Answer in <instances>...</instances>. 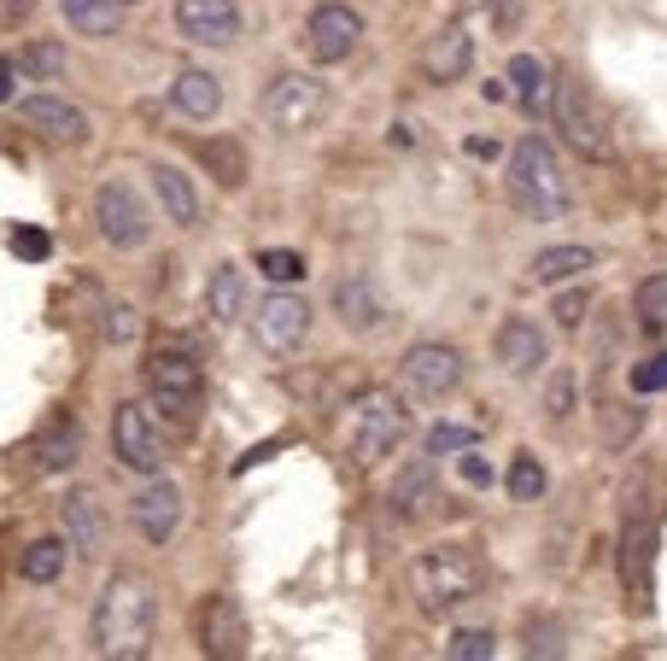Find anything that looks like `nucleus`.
Masks as SVG:
<instances>
[{"label":"nucleus","instance_id":"09e8293b","mask_svg":"<svg viewBox=\"0 0 667 661\" xmlns=\"http://www.w3.org/2000/svg\"><path fill=\"white\" fill-rule=\"evenodd\" d=\"M0 100H12V65L0 59Z\"/></svg>","mask_w":667,"mask_h":661},{"label":"nucleus","instance_id":"423d86ee","mask_svg":"<svg viewBox=\"0 0 667 661\" xmlns=\"http://www.w3.org/2000/svg\"><path fill=\"white\" fill-rule=\"evenodd\" d=\"M621 585L632 608H649V573H656V521H649V503H644V474L626 486V503H621Z\"/></svg>","mask_w":667,"mask_h":661},{"label":"nucleus","instance_id":"f3484780","mask_svg":"<svg viewBox=\"0 0 667 661\" xmlns=\"http://www.w3.org/2000/svg\"><path fill=\"white\" fill-rule=\"evenodd\" d=\"M498 363H504V375H539L544 363H551V334L539 328L533 316H504V328H498Z\"/></svg>","mask_w":667,"mask_h":661},{"label":"nucleus","instance_id":"4be33fe9","mask_svg":"<svg viewBox=\"0 0 667 661\" xmlns=\"http://www.w3.org/2000/svg\"><path fill=\"white\" fill-rule=\"evenodd\" d=\"M30 456H36V474H65V468H77V456H82V428H77L71 416H54V421L36 433Z\"/></svg>","mask_w":667,"mask_h":661},{"label":"nucleus","instance_id":"aec40b11","mask_svg":"<svg viewBox=\"0 0 667 661\" xmlns=\"http://www.w3.org/2000/svg\"><path fill=\"white\" fill-rule=\"evenodd\" d=\"M59 515H65V538H71L77 556H100V550H106V510H100L94 491H65Z\"/></svg>","mask_w":667,"mask_h":661},{"label":"nucleus","instance_id":"0eeeda50","mask_svg":"<svg viewBox=\"0 0 667 661\" xmlns=\"http://www.w3.org/2000/svg\"><path fill=\"white\" fill-rule=\"evenodd\" d=\"M258 112L276 135H304V129L322 124V112H329V82L311 77V71H281L264 89Z\"/></svg>","mask_w":667,"mask_h":661},{"label":"nucleus","instance_id":"ddd939ff","mask_svg":"<svg viewBox=\"0 0 667 661\" xmlns=\"http://www.w3.org/2000/svg\"><path fill=\"white\" fill-rule=\"evenodd\" d=\"M112 456L129 474H159L164 468V445H159V428H152L147 404H135V398L117 404V416H112Z\"/></svg>","mask_w":667,"mask_h":661},{"label":"nucleus","instance_id":"412c9836","mask_svg":"<svg viewBox=\"0 0 667 661\" xmlns=\"http://www.w3.org/2000/svg\"><path fill=\"white\" fill-rule=\"evenodd\" d=\"M469 65H474V36L463 24H445L439 36L427 42V54H422L427 82H457V77H469Z\"/></svg>","mask_w":667,"mask_h":661},{"label":"nucleus","instance_id":"393cba45","mask_svg":"<svg viewBox=\"0 0 667 661\" xmlns=\"http://www.w3.org/2000/svg\"><path fill=\"white\" fill-rule=\"evenodd\" d=\"M504 82H509V94H516L527 112H544L551 94H556V77H551V65H544L539 54H516L509 71H504Z\"/></svg>","mask_w":667,"mask_h":661},{"label":"nucleus","instance_id":"f704fd0d","mask_svg":"<svg viewBox=\"0 0 667 661\" xmlns=\"http://www.w3.org/2000/svg\"><path fill=\"white\" fill-rule=\"evenodd\" d=\"M474 439H481V433L463 428V421H434V428H427V439H422V451H427V456H463Z\"/></svg>","mask_w":667,"mask_h":661},{"label":"nucleus","instance_id":"b1692460","mask_svg":"<svg viewBox=\"0 0 667 661\" xmlns=\"http://www.w3.org/2000/svg\"><path fill=\"white\" fill-rule=\"evenodd\" d=\"M152 194H159V206H164V217L176 229H194L199 223V194H194V182H187L176 164H152Z\"/></svg>","mask_w":667,"mask_h":661},{"label":"nucleus","instance_id":"c85d7f7f","mask_svg":"<svg viewBox=\"0 0 667 661\" xmlns=\"http://www.w3.org/2000/svg\"><path fill=\"white\" fill-rule=\"evenodd\" d=\"M194 159L205 164V176H217V188H241V182H246V147L229 141V135H211V141H199Z\"/></svg>","mask_w":667,"mask_h":661},{"label":"nucleus","instance_id":"1a4fd4ad","mask_svg":"<svg viewBox=\"0 0 667 661\" xmlns=\"http://www.w3.org/2000/svg\"><path fill=\"white\" fill-rule=\"evenodd\" d=\"M399 386H404L410 398H422V404L451 398L457 386H463V351H457V346H439V340L410 346L404 363H399Z\"/></svg>","mask_w":667,"mask_h":661},{"label":"nucleus","instance_id":"72a5a7b5","mask_svg":"<svg viewBox=\"0 0 667 661\" xmlns=\"http://www.w3.org/2000/svg\"><path fill=\"white\" fill-rule=\"evenodd\" d=\"M19 65H24L30 77H42V82H59V77H65V65H71V59H65V42H47V36H36V42H30L24 54H19Z\"/></svg>","mask_w":667,"mask_h":661},{"label":"nucleus","instance_id":"a19ab883","mask_svg":"<svg viewBox=\"0 0 667 661\" xmlns=\"http://www.w3.org/2000/svg\"><path fill=\"white\" fill-rule=\"evenodd\" d=\"M12 252H19V258H30V264H42V258H47V234H42V229H12Z\"/></svg>","mask_w":667,"mask_h":661},{"label":"nucleus","instance_id":"c9c22d12","mask_svg":"<svg viewBox=\"0 0 667 661\" xmlns=\"http://www.w3.org/2000/svg\"><path fill=\"white\" fill-rule=\"evenodd\" d=\"M258 276L269 287H294V281H304V258L287 246H269V252H258Z\"/></svg>","mask_w":667,"mask_h":661},{"label":"nucleus","instance_id":"c03bdc74","mask_svg":"<svg viewBox=\"0 0 667 661\" xmlns=\"http://www.w3.org/2000/svg\"><path fill=\"white\" fill-rule=\"evenodd\" d=\"M457 474H463L469 486H492V463H486V456L474 451V445H469L463 456H457Z\"/></svg>","mask_w":667,"mask_h":661},{"label":"nucleus","instance_id":"a211bd4d","mask_svg":"<svg viewBox=\"0 0 667 661\" xmlns=\"http://www.w3.org/2000/svg\"><path fill=\"white\" fill-rule=\"evenodd\" d=\"M334 316H340V328H346V334H364V340H369V334H381L387 328V304H381V293H375V281L369 276H340L334 281Z\"/></svg>","mask_w":667,"mask_h":661},{"label":"nucleus","instance_id":"6ab92c4d","mask_svg":"<svg viewBox=\"0 0 667 661\" xmlns=\"http://www.w3.org/2000/svg\"><path fill=\"white\" fill-rule=\"evenodd\" d=\"M19 117H24L30 129L54 135V141H71V147L89 141V117H82V106H71L65 94H24L19 100Z\"/></svg>","mask_w":667,"mask_h":661},{"label":"nucleus","instance_id":"9b49d317","mask_svg":"<svg viewBox=\"0 0 667 661\" xmlns=\"http://www.w3.org/2000/svg\"><path fill=\"white\" fill-rule=\"evenodd\" d=\"M94 229L112 252H141L147 234H152V217H147L141 199H135L129 182H100L94 188Z\"/></svg>","mask_w":667,"mask_h":661},{"label":"nucleus","instance_id":"4468645a","mask_svg":"<svg viewBox=\"0 0 667 661\" xmlns=\"http://www.w3.org/2000/svg\"><path fill=\"white\" fill-rule=\"evenodd\" d=\"M129 521L147 545H170L182 527V486L164 480V474H147V486L135 491V503H129Z\"/></svg>","mask_w":667,"mask_h":661},{"label":"nucleus","instance_id":"a18cd8bd","mask_svg":"<svg viewBox=\"0 0 667 661\" xmlns=\"http://www.w3.org/2000/svg\"><path fill=\"white\" fill-rule=\"evenodd\" d=\"M556 322L562 328H579V322H586V293H562L556 299Z\"/></svg>","mask_w":667,"mask_h":661},{"label":"nucleus","instance_id":"dca6fc26","mask_svg":"<svg viewBox=\"0 0 667 661\" xmlns=\"http://www.w3.org/2000/svg\"><path fill=\"white\" fill-rule=\"evenodd\" d=\"M176 30L199 47H234L241 42V7L234 0H176Z\"/></svg>","mask_w":667,"mask_h":661},{"label":"nucleus","instance_id":"8fccbe9b","mask_svg":"<svg viewBox=\"0 0 667 661\" xmlns=\"http://www.w3.org/2000/svg\"><path fill=\"white\" fill-rule=\"evenodd\" d=\"M30 7H36V0H7V12H12V19H24Z\"/></svg>","mask_w":667,"mask_h":661},{"label":"nucleus","instance_id":"37998d69","mask_svg":"<svg viewBox=\"0 0 667 661\" xmlns=\"http://www.w3.org/2000/svg\"><path fill=\"white\" fill-rule=\"evenodd\" d=\"M106 340L112 346L135 340V311H129V304H112V311H106Z\"/></svg>","mask_w":667,"mask_h":661},{"label":"nucleus","instance_id":"20e7f679","mask_svg":"<svg viewBox=\"0 0 667 661\" xmlns=\"http://www.w3.org/2000/svg\"><path fill=\"white\" fill-rule=\"evenodd\" d=\"M346 451H352V463H387L392 451L404 445V433H410V410H404V398L392 393V386H369V393H357L346 404Z\"/></svg>","mask_w":667,"mask_h":661},{"label":"nucleus","instance_id":"ea45409f","mask_svg":"<svg viewBox=\"0 0 667 661\" xmlns=\"http://www.w3.org/2000/svg\"><path fill=\"white\" fill-rule=\"evenodd\" d=\"M639 433V410H603V439L609 445H626Z\"/></svg>","mask_w":667,"mask_h":661},{"label":"nucleus","instance_id":"e433bc0d","mask_svg":"<svg viewBox=\"0 0 667 661\" xmlns=\"http://www.w3.org/2000/svg\"><path fill=\"white\" fill-rule=\"evenodd\" d=\"M445 656H451V661H492V656H498V638L481 633V626H469V633H457L451 643H445Z\"/></svg>","mask_w":667,"mask_h":661},{"label":"nucleus","instance_id":"4c0bfd02","mask_svg":"<svg viewBox=\"0 0 667 661\" xmlns=\"http://www.w3.org/2000/svg\"><path fill=\"white\" fill-rule=\"evenodd\" d=\"M527 656H562V626L527 621Z\"/></svg>","mask_w":667,"mask_h":661},{"label":"nucleus","instance_id":"f03ea898","mask_svg":"<svg viewBox=\"0 0 667 661\" xmlns=\"http://www.w3.org/2000/svg\"><path fill=\"white\" fill-rule=\"evenodd\" d=\"M504 194H509V206H516L521 217H533V223H556V217H568V206H574L568 176H562L551 141H539V135H527V141L509 147Z\"/></svg>","mask_w":667,"mask_h":661},{"label":"nucleus","instance_id":"7ed1b4c3","mask_svg":"<svg viewBox=\"0 0 667 661\" xmlns=\"http://www.w3.org/2000/svg\"><path fill=\"white\" fill-rule=\"evenodd\" d=\"M486 585V568L481 556L463 550V545H439V550H422L410 563V598H416L422 615H457L463 603L481 598Z\"/></svg>","mask_w":667,"mask_h":661},{"label":"nucleus","instance_id":"2eb2a0df","mask_svg":"<svg viewBox=\"0 0 667 661\" xmlns=\"http://www.w3.org/2000/svg\"><path fill=\"white\" fill-rule=\"evenodd\" d=\"M439 503H445V491H439L434 456H410V463L392 474V486H387V510L399 521H422V515H434Z\"/></svg>","mask_w":667,"mask_h":661},{"label":"nucleus","instance_id":"a878e982","mask_svg":"<svg viewBox=\"0 0 667 661\" xmlns=\"http://www.w3.org/2000/svg\"><path fill=\"white\" fill-rule=\"evenodd\" d=\"M246 311V281L234 264H217L211 276H205V316L217 322V328H229L234 316Z\"/></svg>","mask_w":667,"mask_h":661},{"label":"nucleus","instance_id":"cd10ccee","mask_svg":"<svg viewBox=\"0 0 667 661\" xmlns=\"http://www.w3.org/2000/svg\"><path fill=\"white\" fill-rule=\"evenodd\" d=\"M176 112L182 117H194V124H205V117H217L222 112V77H211V71H182L176 77Z\"/></svg>","mask_w":667,"mask_h":661},{"label":"nucleus","instance_id":"473e14b6","mask_svg":"<svg viewBox=\"0 0 667 661\" xmlns=\"http://www.w3.org/2000/svg\"><path fill=\"white\" fill-rule=\"evenodd\" d=\"M544 486H551V480H544V463L533 451H516V463H509V498H516V503H539Z\"/></svg>","mask_w":667,"mask_h":661},{"label":"nucleus","instance_id":"5701e85b","mask_svg":"<svg viewBox=\"0 0 667 661\" xmlns=\"http://www.w3.org/2000/svg\"><path fill=\"white\" fill-rule=\"evenodd\" d=\"M199 633H205V656H241L246 650L241 603H234V598H211V608L199 615Z\"/></svg>","mask_w":667,"mask_h":661},{"label":"nucleus","instance_id":"7c9ffc66","mask_svg":"<svg viewBox=\"0 0 667 661\" xmlns=\"http://www.w3.org/2000/svg\"><path fill=\"white\" fill-rule=\"evenodd\" d=\"M65 550H71V538H36V545H24L19 556V573L30 585H54L65 573Z\"/></svg>","mask_w":667,"mask_h":661},{"label":"nucleus","instance_id":"3c124183","mask_svg":"<svg viewBox=\"0 0 667 661\" xmlns=\"http://www.w3.org/2000/svg\"><path fill=\"white\" fill-rule=\"evenodd\" d=\"M124 7H135V0H124Z\"/></svg>","mask_w":667,"mask_h":661},{"label":"nucleus","instance_id":"f257e3e1","mask_svg":"<svg viewBox=\"0 0 667 661\" xmlns=\"http://www.w3.org/2000/svg\"><path fill=\"white\" fill-rule=\"evenodd\" d=\"M152 633H159V585L147 573H112L100 585V603H94V626H89V643L94 656L106 661H141L152 650Z\"/></svg>","mask_w":667,"mask_h":661},{"label":"nucleus","instance_id":"39448f33","mask_svg":"<svg viewBox=\"0 0 667 661\" xmlns=\"http://www.w3.org/2000/svg\"><path fill=\"white\" fill-rule=\"evenodd\" d=\"M551 112H556V129L579 159H614V124L603 112L591 82H579L574 71L556 77V94H551Z\"/></svg>","mask_w":667,"mask_h":661},{"label":"nucleus","instance_id":"9d476101","mask_svg":"<svg viewBox=\"0 0 667 661\" xmlns=\"http://www.w3.org/2000/svg\"><path fill=\"white\" fill-rule=\"evenodd\" d=\"M252 340H258L269 358H294V351L311 340V304L299 293H287V287L264 293L258 311H252Z\"/></svg>","mask_w":667,"mask_h":661},{"label":"nucleus","instance_id":"de8ad7c7","mask_svg":"<svg viewBox=\"0 0 667 661\" xmlns=\"http://www.w3.org/2000/svg\"><path fill=\"white\" fill-rule=\"evenodd\" d=\"M469 159H498V141H492V135H469Z\"/></svg>","mask_w":667,"mask_h":661},{"label":"nucleus","instance_id":"c756f323","mask_svg":"<svg viewBox=\"0 0 667 661\" xmlns=\"http://www.w3.org/2000/svg\"><path fill=\"white\" fill-rule=\"evenodd\" d=\"M59 7L77 36H117L124 30V0H59Z\"/></svg>","mask_w":667,"mask_h":661},{"label":"nucleus","instance_id":"6e6552de","mask_svg":"<svg viewBox=\"0 0 667 661\" xmlns=\"http://www.w3.org/2000/svg\"><path fill=\"white\" fill-rule=\"evenodd\" d=\"M147 393H152V404H159L164 416L187 421V416L199 410V398H205V369L187 358V351L159 346V351L147 358Z\"/></svg>","mask_w":667,"mask_h":661},{"label":"nucleus","instance_id":"2f4dec72","mask_svg":"<svg viewBox=\"0 0 667 661\" xmlns=\"http://www.w3.org/2000/svg\"><path fill=\"white\" fill-rule=\"evenodd\" d=\"M632 316H639L644 334H662L667 328V269L662 276H644L639 293H632Z\"/></svg>","mask_w":667,"mask_h":661},{"label":"nucleus","instance_id":"79ce46f5","mask_svg":"<svg viewBox=\"0 0 667 661\" xmlns=\"http://www.w3.org/2000/svg\"><path fill=\"white\" fill-rule=\"evenodd\" d=\"M568 398H574V375L562 369V375H551V393H544V410H551L556 421L568 416Z\"/></svg>","mask_w":667,"mask_h":661},{"label":"nucleus","instance_id":"58836bf2","mask_svg":"<svg viewBox=\"0 0 667 661\" xmlns=\"http://www.w3.org/2000/svg\"><path fill=\"white\" fill-rule=\"evenodd\" d=\"M662 386H667V351H656V358H644L632 369V393H662Z\"/></svg>","mask_w":667,"mask_h":661},{"label":"nucleus","instance_id":"49530a36","mask_svg":"<svg viewBox=\"0 0 667 661\" xmlns=\"http://www.w3.org/2000/svg\"><path fill=\"white\" fill-rule=\"evenodd\" d=\"M481 7H492V24H504V30L521 19V0H481Z\"/></svg>","mask_w":667,"mask_h":661},{"label":"nucleus","instance_id":"bb28decb","mask_svg":"<svg viewBox=\"0 0 667 661\" xmlns=\"http://www.w3.org/2000/svg\"><path fill=\"white\" fill-rule=\"evenodd\" d=\"M591 264H597V252H591V246H544V252H533L527 276H533L539 287H562V281L586 276Z\"/></svg>","mask_w":667,"mask_h":661},{"label":"nucleus","instance_id":"f8f14e48","mask_svg":"<svg viewBox=\"0 0 667 661\" xmlns=\"http://www.w3.org/2000/svg\"><path fill=\"white\" fill-rule=\"evenodd\" d=\"M357 42H364V19H357V7H346V0H322L311 19H304V54L317 65L352 59Z\"/></svg>","mask_w":667,"mask_h":661}]
</instances>
